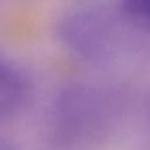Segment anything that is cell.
I'll return each instance as SVG.
<instances>
[{
	"label": "cell",
	"instance_id": "3957f363",
	"mask_svg": "<svg viewBox=\"0 0 150 150\" xmlns=\"http://www.w3.org/2000/svg\"><path fill=\"white\" fill-rule=\"evenodd\" d=\"M122 9L130 23L150 30V0H122Z\"/></svg>",
	"mask_w": 150,
	"mask_h": 150
},
{
	"label": "cell",
	"instance_id": "7a4b0ae2",
	"mask_svg": "<svg viewBox=\"0 0 150 150\" xmlns=\"http://www.w3.org/2000/svg\"><path fill=\"white\" fill-rule=\"evenodd\" d=\"M30 84L26 73L0 54V122L18 116L26 107Z\"/></svg>",
	"mask_w": 150,
	"mask_h": 150
},
{
	"label": "cell",
	"instance_id": "6da1fadb",
	"mask_svg": "<svg viewBox=\"0 0 150 150\" xmlns=\"http://www.w3.org/2000/svg\"><path fill=\"white\" fill-rule=\"evenodd\" d=\"M110 23L101 12L81 7L63 14L57 23V38L62 46L83 59H97L110 46Z\"/></svg>",
	"mask_w": 150,
	"mask_h": 150
},
{
	"label": "cell",
	"instance_id": "277c9868",
	"mask_svg": "<svg viewBox=\"0 0 150 150\" xmlns=\"http://www.w3.org/2000/svg\"><path fill=\"white\" fill-rule=\"evenodd\" d=\"M0 150H14V148L6 139L0 137Z\"/></svg>",
	"mask_w": 150,
	"mask_h": 150
}]
</instances>
